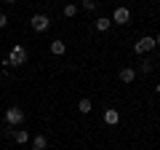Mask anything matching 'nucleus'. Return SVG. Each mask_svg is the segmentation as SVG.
I'll use <instances>...</instances> for the list:
<instances>
[{"label":"nucleus","instance_id":"f257e3e1","mask_svg":"<svg viewBox=\"0 0 160 150\" xmlns=\"http://www.w3.org/2000/svg\"><path fill=\"white\" fill-rule=\"evenodd\" d=\"M27 62V48L24 46H13L11 54H8V64H13V67H19V64Z\"/></svg>","mask_w":160,"mask_h":150},{"label":"nucleus","instance_id":"f03ea898","mask_svg":"<svg viewBox=\"0 0 160 150\" xmlns=\"http://www.w3.org/2000/svg\"><path fill=\"white\" fill-rule=\"evenodd\" d=\"M22 121H24V110H22V107H8V110H6V123L19 126Z\"/></svg>","mask_w":160,"mask_h":150},{"label":"nucleus","instance_id":"7ed1b4c3","mask_svg":"<svg viewBox=\"0 0 160 150\" xmlns=\"http://www.w3.org/2000/svg\"><path fill=\"white\" fill-rule=\"evenodd\" d=\"M32 27L38 29V32H46V29L51 27V19H48L46 13H35L32 16Z\"/></svg>","mask_w":160,"mask_h":150},{"label":"nucleus","instance_id":"20e7f679","mask_svg":"<svg viewBox=\"0 0 160 150\" xmlns=\"http://www.w3.org/2000/svg\"><path fill=\"white\" fill-rule=\"evenodd\" d=\"M155 48V38H149V35H144L142 40L136 43V46H133V51L136 54H147V51H152Z\"/></svg>","mask_w":160,"mask_h":150},{"label":"nucleus","instance_id":"39448f33","mask_svg":"<svg viewBox=\"0 0 160 150\" xmlns=\"http://www.w3.org/2000/svg\"><path fill=\"white\" fill-rule=\"evenodd\" d=\"M128 19H131V11H128V8H118V11L112 13L115 24H128Z\"/></svg>","mask_w":160,"mask_h":150},{"label":"nucleus","instance_id":"423d86ee","mask_svg":"<svg viewBox=\"0 0 160 150\" xmlns=\"http://www.w3.org/2000/svg\"><path fill=\"white\" fill-rule=\"evenodd\" d=\"M104 123H109V126H118V123H120V113H118L115 107L104 110Z\"/></svg>","mask_w":160,"mask_h":150},{"label":"nucleus","instance_id":"0eeeda50","mask_svg":"<svg viewBox=\"0 0 160 150\" xmlns=\"http://www.w3.org/2000/svg\"><path fill=\"white\" fill-rule=\"evenodd\" d=\"M133 78H136V70H133V67H123V70H120V81H123V83H131Z\"/></svg>","mask_w":160,"mask_h":150},{"label":"nucleus","instance_id":"6e6552de","mask_svg":"<svg viewBox=\"0 0 160 150\" xmlns=\"http://www.w3.org/2000/svg\"><path fill=\"white\" fill-rule=\"evenodd\" d=\"M13 139H16L19 145H24L29 139V131H27V129H19V131H13Z\"/></svg>","mask_w":160,"mask_h":150},{"label":"nucleus","instance_id":"1a4fd4ad","mask_svg":"<svg viewBox=\"0 0 160 150\" xmlns=\"http://www.w3.org/2000/svg\"><path fill=\"white\" fill-rule=\"evenodd\" d=\"M51 51L56 54V56H62V54L67 51V46H64V40H53V43H51Z\"/></svg>","mask_w":160,"mask_h":150},{"label":"nucleus","instance_id":"9d476101","mask_svg":"<svg viewBox=\"0 0 160 150\" xmlns=\"http://www.w3.org/2000/svg\"><path fill=\"white\" fill-rule=\"evenodd\" d=\"M109 24H112V19H107V16H99L96 19V29H102V32H104V29H109Z\"/></svg>","mask_w":160,"mask_h":150},{"label":"nucleus","instance_id":"9b49d317","mask_svg":"<svg viewBox=\"0 0 160 150\" xmlns=\"http://www.w3.org/2000/svg\"><path fill=\"white\" fill-rule=\"evenodd\" d=\"M78 110L83 113V115H88V113H91V99H80V102H78Z\"/></svg>","mask_w":160,"mask_h":150},{"label":"nucleus","instance_id":"f8f14e48","mask_svg":"<svg viewBox=\"0 0 160 150\" xmlns=\"http://www.w3.org/2000/svg\"><path fill=\"white\" fill-rule=\"evenodd\" d=\"M32 145H35V150H46V147H48V139L40 134V137H35V142H32Z\"/></svg>","mask_w":160,"mask_h":150},{"label":"nucleus","instance_id":"ddd939ff","mask_svg":"<svg viewBox=\"0 0 160 150\" xmlns=\"http://www.w3.org/2000/svg\"><path fill=\"white\" fill-rule=\"evenodd\" d=\"M75 13H78V6H72V3H69V6H64V16H67V19H72Z\"/></svg>","mask_w":160,"mask_h":150},{"label":"nucleus","instance_id":"4468645a","mask_svg":"<svg viewBox=\"0 0 160 150\" xmlns=\"http://www.w3.org/2000/svg\"><path fill=\"white\" fill-rule=\"evenodd\" d=\"M83 8H86V11H93V8H96V0H83Z\"/></svg>","mask_w":160,"mask_h":150},{"label":"nucleus","instance_id":"2eb2a0df","mask_svg":"<svg viewBox=\"0 0 160 150\" xmlns=\"http://www.w3.org/2000/svg\"><path fill=\"white\" fill-rule=\"evenodd\" d=\"M8 24V19H6V13H0V27H6Z\"/></svg>","mask_w":160,"mask_h":150},{"label":"nucleus","instance_id":"dca6fc26","mask_svg":"<svg viewBox=\"0 0 160 150\" xmlns=\"http://www.w3.org/2000/svg\"><path fill=\"white\" fill-rule=\"evenodd\" d=\"M155 46H160V35H158V38H155Z\"/></svg>","mask_w":160,"mask_h":150},{"label":"nucleus","instance_id":"f3484780","mask_svg":"<svg viewBox=\"0 0 160 150\" xmlns=\"http://www.w3.org/2000/svg\"><path fill=\"white\" fill-rule=\"evenodd\" d=\"M6 3H16V0H6Z\"/></svg>","mask_w":160,"mask_h":150},{"label":"nucleus","instance_id":"a211bd4d","mask_svg":"<svg viewBox=\"0 0 160 150\" xmlns=\"http://www.w3.org/2000/svg\"><path fill=\"white\" fill-rule=\"evenodd\" d=\"M155 91H160V86H155Z\"/></svg>","mask_w":160,"mask_h":150},{"label":"nucleus","instance_id":"6ab92c4d","mask_svg":"<svg viewBox=\"0 0 160 150\" xmlns=\"http://www.w3.org/2000/svg\"><path fill=\"white\" fill-rule=\"evenodd\" d=\"M0 131H3V126H0Z\"/></svg>","mask_w":160,"mask_h":150}]
</instances>
